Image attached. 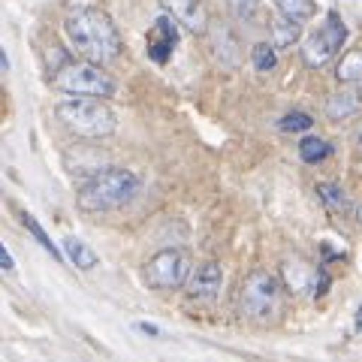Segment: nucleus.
Masks as SVG:
<instances>
[{"label":"nucleus","mask_w":362,"mask_h":362,"mask_svg":"<svg viewBox=\"0 0 362 362\" xmlns=\"http://www.w3.org/2000/svg\"><path fill=\"white\" fill-rule=\"evenodd\" d=\"M226 9L235 21H254L257 13H259V0H226Z\"/></svg>","instance_id":"obj_21"},{"label":"nucleus","mask_w":362,"mask_h":362,"mask_svg":"<svg viewBox=\"0 0 362 362\" xmlns=\"http://www.w3.org/2000/svg\"><path fill=\"white\" fill-rule=\"evenodd\" d=\"M329 154H332V145L320 139V136H305L299 142V157L305 163H323Z\"/></svg>","instance_id":"obj_17"},{"label":"nucleus","mask_w":362,"mask_h":362,"mask_svg":"<svg viewBox=\"0 0 362 362\" xmlns=\"http://www.w3.org/2000/svg\"><path fill=\"white\" fill-rule=\"evenodd\" d=\"M317 197H320V202L329 211H347L350 209L347 194L338 185H332V181H323V185H317Z\"/></svg>","instance_id":"obj_18"},{"label":"nucleus","mask_w":362,"mask_h":362,"mask_svg":"<svg viewBox=\"0 0 362 362\" xmlns=\"http://www.w3.org/2000/svg\"><path fill=\"white\" fill-rule=\"evenodd\" d=\"M190 275H194V263H190V254L181 247H163L145 263V284L160 293L185 287Z\"/></svg>","instance_id":"obj_5"},{"label":"nucleus","mask_w":362,"mask_h":362,"mask_svg":"<svg viewBox=\"0 0 362 362\" xmlns=\"http://www.w3.org/2000/svg\"><path fill=\"white\" fill-rule=\"evenodd\" d=\"M314 127V118L308 112H287L284 118H281V130L284 133H305Z\"/></svg>","instance_id":"obj_22"},{"label":"nucleus","mask_w":362,"mask_h":362,"mask_svg":"<svg viewBox=\"0 0 362 362\" xmlns=\"http://www.w3.org/2000/svg\"><path fill=\"white\" fill-rule=\"evenodd\" d=\"M356 320H359V326H362V308H359V317H356Z\"/></svg>","instance_id":"obj_26"},{"label":"nucleus","mask_w":362,"mask_h":362,"mask_svg":"<svg viewBox=\"0 0 362 362\" xmlns=\"http://www.w3.org/2000/svg\"><path fill=\"white\" fill-rule=\"evenodd\" d=\"M64 30L70 37L73 49L82 58L94 61V64H112L121 54V33L112 25V18L103 9L94 6H76L64 21Z\"/></svg>","instance_id":"obj_1"},{"label":"nucleus","mask_w":362,"mask_h":362,"mask_svg":"<svg viewBox=\"0 0 362 362\" xmlns=\"http://www.w3.org/2000/svg\"><path fill=\"white\" fill-rule=\"evenodd\" d=\"M221 287H223V269H221V263H214V259L197 266V272L187 281V293L194 299H214L221 293Z\"/></svg>","instance_id":"obj_11"},{"label":"nucleus","mask_w":362,"mask_h":362,"mask_svg":"<svg viewBox=\"0 0 362 362\" xmlns=\"http://www.w3.org/2000/svg\"><path fill=\"white\" fill-rule=\"evenodd\" d=\"M356 218H359V226H362V206L356 209Z\"/></svg>","instance_id":"obj_25"},{"label":"nucleus","mask_w":362,"mask_h":362,"mask_svg":"<svg viewBox=\"0 0 362 362\" xmlns=\"http://www.w3.org/2000/svg\"><path fill=\"white\" fill-rule=\"evenodd\" d=\"M251 64L257 66L259 73L275 70V66H278V49H275V42H257L254 49H251Z\"/></svg>","instance_id":"obj_19"},{"label":"nucleus","mask_w":362,"mask_h":362,"mask_svg":"<svg viewBox=\"0 0 362 362\" xmlns=\"http://www.w3.org/2000/svg\"><path fill=\"white\" fill-rule=\"evenodd\" d=\"M54 115L70 133L85 136V139H103L115 133V112H112L100 97H66L58 103Z\"/></svg>","instance_id":"obj_3"},{"label":"nucleus","mask_w":362,"mask_h":362,"mask_svg":"<svg viewBox=\"0 0 362 362\" xmlns=\"http://www.w3.org/2000/svg\"><path fill=\"white\" fill-rule=\"evenodd\" d=\"M275 9L293 21H311L317 16V0H275Z\"/></svg>","instance_id":"obj_15"},{"label":"nucleus","mask_w":362,"mask_h":362,"mask_svg":"<svg viewBox=\"0 0 362 362\" xmlns=\"http://www.w3.org/2000/svg\"><path fill=\"white\" fill-rule=\"evenodd\" d=\"M344 40H347L344 18L338 16L335 9H329L326 18H323V25L302 42V61H305V66H311V70H320V66H326L338 52H341Z\"/></svg>","instance_id":"obj_7"},{"label":"nucleus","mask_w":362,"mask_h":362,"mask_svg":"<svg viewBox=\"0 0 362 362\" xmlns=\"http://www.w3.org/2000/svg\"><path fill=\"white\" fill-rule=\"evenodd\" d=\"M335 78L341 85H359L362 82V45L341 54V61L335 66Z\"/></svg>","instance_id":"obj_13"},{"label":"nucleus","mask_w":362,"mask_h":362,"mask_svg":"<svg viewBox=\"0 0 362 362\" xmlns=\"http://www.w3.org/2000/svg\"><path fill=\"white\" fill-rule=\"evenodd\" d=\"M299 25H302V21H293L287 16L272 18L269 21V33H272V42H275V49H290V45L299 40V33H302Z\"/></svg>","instance_id":"obj_14"},{"label":"nucleus","mask_w":362,"mask_h":362,"mask_svg":"<svg viewBox=\"0 0 362 362\" xmlns=\"http://www.w3.org/2000/svg\"><path fill=\"white\" fill-rule=\"evenodd\" d=\"M21 223H25V230H28V233L33 235V239H37V242H40V245H42L45 251H49L54 259H64V254L58 251V245H54V242L49 239V235H45V230L37 223V218H33V214H28V211H25V214H21Z\"/></svg>","instance_id":"obj_20"},{"label":"nucleus","mask_w":362,"mask_h":362,"mask_svg":"<svg viewBox=\"0 0 362 362\" xmlns=\"http://www.w3.org/2000/svg\"><path fill=\"white\" fill-rule=\"evenodd\" d=\"M139 332H145V335H160V329H157L154 323H139Z\"/></svg>","instance_id":"obj_24"},{"label":"nucleus","mask_w":362,"mask_h":362,"mask_svg":"<svg viewBox=\"0 0 362 362\" xmlns=\"http://www.w3.org/2000/svg\"><path fill=\"white\" fill-rule=\"evenodd\" d=\"M359 109H362V94L354 88H341L326 97V118L329 121H344L350 115H356Z\"/></svg>","instance_id":"obj_12"},{"label":"nucleus","mask_w":362,"mask_h":362,"mask_svg":"<svg viewBox=\"0 0 362 362\" xmlns=\"http://www.w3.org/2000/svg\"><path fill=\"white\" fill-rule=\"evenodd\" d=\"M206 49L211 54V61L221 66V70H239L242 64V42L235 37V30L223 21H209L206 28Z\"/></svg>","instance_id":"obj_8"},{"label":"nucleus","mask_w":362,"mask_h":362,"mask_svg":"<svg viewBox=\"0 0 362 362\" xmlns=\"http://www.w3.org/2000/svg\"><path fill=\"white\" fill-rule=\"evenodd\" d=\"M359 145H362V133H359Z\"/></svg>","instance_id":"obj_27"},{"label":"nucleus","mask_w":362,"mask_h":362,"mask_svg":"<svg viewBox=\"0 0 362 362\" xmlns=\"http://www.w3.org/2000/svg\"><path fill=\"white\" fill-rule=\"evenodd\" d=\"M103 64H94V61H78V64H64L61 70H54L52 76V85L61 90L66 97H115V78L109 73L100 70Z\"/></svg>","instance_id":"obj_4"},{"label":"nucleus","mask_w":362,"mask_h":362,"mask_svg":"<svg viewBox=\"0 0 362 362\" xmlns=\"http://www.w3.org/2000/svg\"><path fill=\"white\" fill-rule=\"evenodd\" d=\"M139 190V178L130 169H121V166H112V169H103V173L90 175L82 190L76 194V206L82 211H90V214H100V211H115L121 206L136 197Z\"/></svg>","instance_id":"obj_2"},{"label":"nucleus","mask_w":362,"mask_h":362,"mask_svg":"<svg viewBox=\"0 0 362 362\" xmlns=\"http://www.w3.org/2000/svg\"><path fill=\"white\" fill-rule=\"evenodd\" d=\"M278 311H281V281L263 269L251 272L242 287V314H247L251 320L266 323Z\"/></svg>","instance_id":"obj_6"},{"label":"nucleus","mask_w":362,"mask_h":362,"mask_svg":"<svg viewBox=\"0 0 362 362\" xmlns=\"http://www.w3.org/2000/svg\"><path fill=\"white\" fill-rule=\"evenodd\" d=\"M0 266H4V272H13V269H16L13 254H9V247H0Z\"/></svg>","instance_id":"obj_23"},{"label":"nucleus","mask_w":362,"mask_h":362,"mask_svg":"<svg viewBox=\"0 0 362 362\" xmlns=\"http://www.w3.org/2000/svg\"><path fill=\"white\" fill-rule=\"evenodd\" d=\"M145 45H148V58L154 64H166L169 58H173V52H175V45H178V21L173 16H160L151 25L148 30V40H145Z\"/></svg>","instance_id":"obj_9"},{"label":"nucleus","mask_w":362,"mask_h":362,"mask_svg":"<svg viewBox=\"0 0 362 362\" xmlns=\"http://www.w3.org/2000/svg\"><path fill=\"white\" fill-rule=\"evenodd\" d=\"M64 254L76 269H94L97 266V254L82 242V239H64Z\"/></svg>","instance_id":"obj_16"},{"label":"nucleus","mask_w":362,"mask_h":362,"mask_svg":"<svg viewBox=\"0 0 362 362\" xmlns=\"http://www.w3.org/2000/svg\"><path fill=\"white\" fill-rule=\"evenodd\" d=\"M163 13L173 16L178 25L190 28L194 33H206L209 28V13H206V4L202 0H160Z\"/></svg>","instance_id":"obj_10"}]
</instances>
